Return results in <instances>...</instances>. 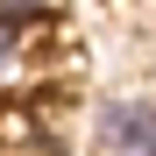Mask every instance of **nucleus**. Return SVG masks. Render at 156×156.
<instances>
[{
  "mask_svg": "<svg viewBox=\"0 0 156 156\" xmlns=\"http://www.w3.org/2000/svg\"><path fill=\"white\" fill-rule=\"evenodd\" d=\"M99 149L107 156H156V107L149 99H107L99 107Z\"/></svg>",
  "mask_w": 156,
  "mask_h": 156,
  "instance_id": "nucleus-1",
  "label": "nucleus"
},
{
  "mask_svg": "<svg viewBox=\"0 0 156 156\" xmlns=\"http://www.w3.org/2000/svg\"><path fill=\"white\" fill-rule=\"evenodd\" d=\"M43 0H0V21H21V14H36Z\"/></svg>",
  "mask_w": 156,
  "mask_h": 156,
  "instance_id": "nucleus-2",
  "label": "nucleus"
},
{
  "mask_svg": "<svg viewBox=\"0 0 156 156\" xmlns=\"http://www.w3.org/2000/svg\"><path fill=\"white\" fill-rule=\"evenodd\" d=\"M0 71H7V36H0Z\"/></svg>",
  "mask_w": 156,
  "mask_h": 156,
  "instance_id": "nucleus-3",
  "label": "nucleus"
}]
</instances>
